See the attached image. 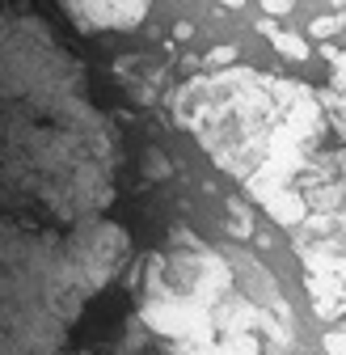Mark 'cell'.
Instances as JSON below:
<instances>
[{
    "label": "cell",
    "mask_w": 346,
    "mask_h": 355,
    "mask_svg": "<svg viewBox=\"0 0 346 355\" xmlns=\"http://www.w3.org/2000/svg\"><path fill=\"white\" fill-rule=\"evenodd\" d=\"M118 140L38 0H0V355H60L131 254Z\"/></svg>",
    "instance_id": "6da1fadb"
},
{
    "label": "cell",
    "mask_w": 346,
    "mask_h": 355,
    "mask_svg": "<svg viewBox=\"0 0 346 355\" xmlns=\"http://www.w3.org/2000/svg\"><path fill=\"white\" fill-rule=\"evenodd\" d=\"M173 123L190 131L275 225L287 233L304 225L309 207L295 173L317 153L325 127L313 85L228 64L173 89Z\"/></svg>",
    "instance_id": "7a4b0ae2"
},
{
    "label": "cell",
    "mask_w": 346,
    "mask_h": 355,
    "mask_svg": "<svg viewBox=\"0 0 346 355\" xmlns=\"http://www.w3.org/2000/svg\"><path fill=\"white\" fill-rule=\"evenodd\" d=\"M140 318L182 355H279L291 343V309L262 266L237 271L182 229L144 266Z\"/></svg>",
    "instance_id": "3957f363"
},
{
    "label": "cell",
    "mask_w": 346,
    "mask_h": 355,
    "mask_svg": "<svg viewBox=\"0 0 346 355\" xmlns=\"http://www.w3.org/2000/svg\"><path fill=\"white\" fill-rule=\"evenodd\" d=\"M300 258H304V284L313 313L321 322L346 318V245L334 237L300 233Z\"/></svg>",
    "instance_id": "277c9868"
},
{
    "label": "cell",
    "mask_w": 346,
    "mask_h": 355,
    "mask_svg": "<svg viewBox=\"0 0 346 355\" xmlns=\"http://www.w3.org/2000/svg\"><path fill=\"white\" fill-rule=\"evenodd\" d=\"M60 9L80 34H131L148 17L152 0H60Z\"/></svg>",
    "instance_id": "5b68a950"
},
{
    "label": "cell",
    "mask_w": 346,
    "mask_h": 355,
    "mask_svg": "<svg viewBox=\"0 0 346 355\" xmlns=\"http://www.w3.org/2000/svg\"><path fill=\"white\" fill-rule=\"evenodd\" d=\"M329 85L317 94V106H321V114L329 119V127L342 136V144H346V51H334L329 55Z\"/></svg>",
    "instance_id": "8992f818"
},
{
    "label": "cell",
    "mask_w": 346,
    "mask_h": 355,
    "mask_svg": "<svg viewBox=\"0 0 346 355\" xmlns=\"http://www.w3.org/2000/svg\"><path fill=\"white\" fill-rule=\"evenodd\" d=\"M262 34L275 42V51L283 55V60H291V64H304L313 51H309V42L304 38H300V34H291V30H275L271 21H262Z\"/></svg>",
    "instance_id": "52a82bcc"
},
{
    "label": "cell",
    "mask_w": 346,
    "mask_h": 355,
    "mask_svg": "<svg viewBox=\"0 0 346 355\" xmlns=\"http://www.w3.org/2000/svg\"><path fill=\"white\" fill-rule=\"evenodd\" d=\"M224 211H228V233H233L237 241H245V237L253 233V216H249V207H245L241 199H228Z\"/></svg>",
    "instance_id": "ba28073f"
},
{
    "label": "cell",
    "mask_w": 346,
    "mask_h": 355,
    "mask_svg": "<svg viewBox=\"0 0 346 355\" xmlns=\"http://www.w3.org/2000/svg\"><path fill=\"white\" fill-rule=\"evenodd\" d=\"M338 30H342V17H338V13H321V17H313V21H309V34H313V38H321V42H325V38H334Z\"/></svg>",
    "instance_id": "9c48e42d"
},
{
    "label": "cell",
    "mask_w": 346,
    "mask_h": 355,
    "mask_svg": "<svg viewBox=\"0 0 346 355\" xmlns=\"http://www.w3.org/2000/svg\"><path fill=\"white\" fill-rule=\"evenodd\" d=\"M237 55H241V51H237V47H233V42H220V47H211V51H207V55H203V60H207V64H211V68H228V64H233V60H237Z\"/></svg>",
    "instance_id": "30bf717a"
},
{
    "label": "cell",
    "mask_w": 346,
    "mask_h": 355,
    "mask_svg": "<svg viewBox=\"0 0 346 355\" xmlns=\"http://www.w3.org/2000/svg\"><path fill=\"white\" fill-rule=\"evenodd\" d=\"M325 351L329 355H346V330H329L325 334Z\"/></svg>",
    "instance_id": "8fae6325"
},
{
    "label": "cell",
    "mask_w": 346,
    "mask_h": 355,
    "mask_svg": "<svg viewBox=\"0 0 346 355\" xmlns=\"http://www.w3.org/2000/svg\"><path fill=\"white\" fill-rule=\"evenodd\" d=\"M300 5V0H262V9L271 13V17H283V13H291Z\"/></svg>",
    "instance_id": "7c38bea8"
},
{
    "label": "cell",
    "mask_w": 346,
    "mask_h": 355,
    "mask_svg": "<svg viewBox=\"0 0 346 355\" xmlns=\"http://www.w3.org/2000/svg\"><path fill=\"white\" fill-rule=\"evenodd\" d=\"M169 165H165V153H148V178H165Z\"/></svg>",
    "instance_id": "4fadbf2b"
},
{
    "label": "cell",
    "mask_w": 346,
    "mask_h": 355,
    "mask_svg": "<svg viewBox=\"0 0 346 355\" xmlns=\"http://www.w3.org/2000/svg\"><path fill=\"white\" fill-rule=\"evenodd\" d=\"M173 38H178V42L194 38V26H190V21H178V26H173Z\"/></svg>",
    "instance_id": "5bb4252c"
},
{
    "label": "cell",
    "mask_w": 346,
    "mask_h": 355,
    "mask_svg": "<svg viewBox=\"0 0 346 355\" xmlns=\"http://www.w3.org/2000/svg\"><path fill=\"white\" fill-rule=\"evenodd\" d=\"M215 5H224V9H245L249 0H215Z\"/></svg>",
    "instance_id": "9a60e30c"
}]
</instances>
